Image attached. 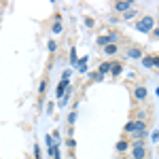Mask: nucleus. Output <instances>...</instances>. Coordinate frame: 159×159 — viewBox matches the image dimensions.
I'll list each match as a JSON object with an SVG mask.
<instances>
[{
  "label": "nucleus",
  "instance_id": "f8f14e48",
  "mask_svg": "<svg viewBox=\"0 0 159 159\" xmlns=\"http://www.w3.org/2000/svg\"><path fill=\"white\" fill-rule=\"evenodd\" d=\"M127 148H129V142H127V140H121V142L117 144V151H119V153H123V151H127Z\"/></svg>",
  "mask_w": 159,
  "mask_h": 159
},
{
  "label": "nucleus",
  "instance_id": "9b49d317",
  "mask_svg": "<svg viewBox=\"0 0 159 159\" xmlns=\"http://www.w3.org/2000/svg\"><path fill=\"white\" fill-rule=\"evenodd\" d=\"M61 28H64V25H61V19L57 17V19H55V24H53V34H60Z\"/></svg>",
  "mask_w": 159,
  "mask_h": 159
},
{
  "label": "nucleus",
  "instance_id": "f3484780",
  "mask_svg": "<svg viewBox=\"0 0 159 159\" xmlns=\"http://www.w3.org/2000/svg\"><path fill=\"white\" fill-rule=\"evenodd\" d=\"M70 61H72V64H76V51H74V47L70 49Z\"/></svg>",
  "mask_w": 159,
  "mask_h": 159
},
{
  "label": "nucleus",
  "instance_id": "ddd939ff",
  "mask_svg": "<svg viewBox=\"0 0 159 159\" xmlns=\"http://www.w3.org/2000/svg\"><path fill=\"white\" fill-rule=\"evenodd\" d=\"M45 91H47V76H45V79H43V81H40V89H38V93H40V96H43V93H45Z\"/></svg>",
  "mask_w": 159,
  "mask_h": 159
},
{
  "label": "nucleus",
  "instance_id": "7ed1b4c3",
  "mask_svg": "<svg viewBox=\"0 0 159 159\" xmlns=\"http://www.w3.org/2000/svg\"><path fill=\"white\" fill-rule=\"evenodd\" d=\"M112 9L117 13H127L129 9H134V2H132V0H121V2H115Z\"/></svg>",
  "mask_w": 159,
  "mask_h": 159
},
{
  "label": "nucleus",
  "instance_id": "f257e3e1",
  "mask_svg": "<svg viewBox=\"0 0 159 159\" xmlns=\"http://www.w3.org/2000/svg\"><path fill=\"white\" fill-rule=\"evenodd\" d=\"M147 155H148L147 142L134 140V142H132V159H147Z\"/></svg>",
  "mask_w": 159,
  "mask_h": 159
},
{
  "label": "nucleus",
  "instance_id": "dca6fc26",
  "mask_svg": "<svg viewBox=\"0 0 159 159\" xmlns=\"http://www.w3.org/2000/svg\"><path fill=\"white\" fill-rule=\"evenodd\" d=\"M74 121H76V110H72L70 117H68V123H70V125H74Z\"/></svg>",
  "mask_w": 159,
  "mask_h": 159
},
{
  "label": "nucleus",
  "instance_id": "f03ea898",
  "mask_svg": "<svg viewBox=\"0 0 159 159\" xmlns=\"http://www.w3.org/2000/svg\"><path fill=\"white\" fill-rule=\"evenodd\" d=\"M153 25H155V19H153V17H142V19L136 24V28H138L140 32H151Z\"/></svg>",
  "mask_w": 159,
  "mask_h": 159
},
{
  "label": "nucleus",
  "instance_id": "423d86ee",
  "mask_svg": "<svg viewBox=\"0 0 159 159\" xmlns=\"http://www.w3.org/2000/svg\"><path fill=\"white\" fill-rule=\"evenodd\" d=\"M121 70H123V64H121V61H110V74H112V76L121 74Z\"/></svg>",
  "mask_w": 159,
  "mask_h": 159
},
{
  "label": "nucleus",
  "instance_id": "1a4fd4ad",
  "mask_svg": "<svg viewBox=\"0 0 159 159\" xmlns=\"http://www.w3.org/2000/svg\"><path fill=\"white\" fill-rule=\"evenodd\" d=\"M117 51H119V47H117V45H106V47H104V53H106V55H110V57H112Z\"/></svg>",
  "mask_w": 159,
  "mask_h": 159
},
{
  "label": "nucleus",
  "instance_id": "2eb2a0df",
  "mask_svg": "<svg viewBox=\"0 0 159 159\" xmlns=\"http://www.w3.org/2000/svg\"><path fill=\"white\" fill-rule=\"evenodd\" d=\"M66 147H68L70 151H72V148L76 147V140H74V138H68V140H66Z\"/></svg>",
  "mask_w": 159,
  "mask_h": 159
},
{
  "label": "nucleus",
  "instance_id": "6ab92c4d",
  "mask_svg": "<svg viewBox=\"0 0 159 159\" xmlns=\"http://www.w3.org/2000/svg\"><path fill=\"white\" fill-rule=\"evenodd\" d=\"M34 157L40 159V147H38V144H34Z\"/></svg>",
  "mask_w": 159,
  "mask_h": 159
},
{
  "label": "nucleus",
  "instance_id": "39448f33",
  "mask_svg": "<svg viewBox=\"0 0 159 159\" xmlns=\"http://www.w3.org/2000/svg\"><path fill=\"white\" fill-rule=\"evenodd\" d=\"M142 66H144V68H155V66H157V57H153V55L142 57Z\"/></svg>",
  "mask_w": 159,
  "mask_h": 159
},
{
  "label": "nucleus",
  "instance_id": "4468645a",
  "mask_svg": "<svg viewBox=\"0 0 159 159\" xmlns=\"http://www.w3.org/2000/svg\"><path fill=\"white\" fill-rule=\"evenodd\" d=\"M134 15H136V11H134V9H129L127 13H123V19H127V21H129V19H132Z\"/></svg>",
  "mask_w": 159,
  "mask_h": 159
},
{
  "label": "nucleus",
  "instance_id": "9d476101",
  "mask_svg": "<svg viewBox=\"0 0 159 159\" xmlns=\"http://www.w3.org/2000/svg\"><path fill=\"white\" fill-rule=\"evenodd\" d=\"M108 72H110V61L100 64V72H98V74H102V76H104V74H108Z\"/></svg>",
  "mask_w": 159,
  "mask_h": 159
},
{
  "label": "nucleus",
  "instance_id": "6e6552de",
  "mask_svg": "<svg viewBox=\"0 0 159 159\" xmlns=\"http://www.w3.org/2000/svg\"><path fill=\"white\" fill-rule=\"evenodd\" d=\"M129 57H134V60H138V57H142V49L140 47H129Z\"/></svg>",
  "mask_w": 159,
  "mask_h": 159
},
{
  "label": "nucleus",
  "instance_id": "a211bd4d",
  "mask_svg": "<svg viewBox=\"0 0 159 159\" xmlns=\"http://www.w3.org/2000/svg\"><path fill=\"white\" fill-rule=\"evenodd\" d=\"M47 47H49V51H55V49H57V43H55V40H49Z\"/></svg>",
  "mask_w": 159,
  "mask_h": 159
},
{
  "label": "nucleus",
  "instance_id": "20e7f679",
  "mask_svg": "<svg viewBox=\"0 0 159 159\" xmlns=\"http://www.w3.org/2000/svg\"><path fill=\"white\" fill-rule=\"evenodd\" d=\"M134 98L138 100V102H144V100L148 98V89L144 85H136L134 87Z\"/></svg>",
  "mask_w": 159,
  "mask_h": 159
},
{
  "label": "nucleus",
  "instance_id": "0eeeda50",
  "mask_svg": "<svg viewBox=\"0 0 159 159\" xmlns=\"http://www.w3.org/2000/svg\"><path fill=\"white\" fill-rule=\"evenodd\" d=\"M66 89H68V81H64V79H61L60 83H57V91H55V93H57V98L64 96V91H66Z\"/></svg>",
  "mask_w": 159,
  "mask_h": 159
}]
</instances>
